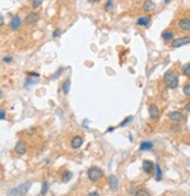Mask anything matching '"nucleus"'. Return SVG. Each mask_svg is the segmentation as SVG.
Returning a JSON list of instances; mask_svg holds the SVG:
<instances>
[{
	"instance_id": "obj_22",
	"label": "nucleus",
	"mask_w": 190,
	"mask_h": 196,
	"mask_svg": "<svg viewBox=\"0 0 190 196\" xmlns=\"http://www.w3.org/2000/svg\"><path fill=\"white\" fill-rule=\"evenodd\" d=\"M155 168H156V181H161L162 180V169L158 163L155 166Z\"/></svg>"
},
{
	"instance_id": "obj_34",
	"label": "nucleus",
	"mask_w": 190,
	"mask_h": 196,
	"mask_svg": "<svg viewBox=\"0 0 190 196\" xmlns=\"http://www.w3.org/2000/svg\"><path fill=\"white\" fill-rule=\"evenodd\" d=\"M89 195H90V196H98L99 192H98V191H93V192H89Z\"/></svg>"
},
{
	"instance_id": "obj_38",
	"label": "nucleus",
	"mask_w": 190,
	"mask_h": 196,
	"mask_svg": "<svg viewBox=\"0 0 190 196\" xmlns=\"http://www.w3.org/2000/svg\"><path fill=\"white\" fill-rule=\"evenodd\" d=\"M164 3H165V4H168V3H170V0H164Z\"/></svg>"
},
{
	"instance_id": "obj_8",
	"label": "nucleus",
	"mask_w": 190,
	"mask_h": 196,
	"mask_svg": "<svg viewBox=\"0 0 190 196\" xmlns=\"http://www.w3.org/2000/svg\"><path fill=\"white\" fill-rule=\"evenodd\" d=\"M148 113H149V116L151 118V119H154V120H156L157 118H158V115H160V109H158V107L156 106V105H150L149 107H148Z\"/></svg>"
},
{
	"instance_id": "obj_33",
	"label": "nucleus",
	"mask_w": 190,
	"mask_h": 196,
	"mask_svg": "<svg viewBox=\"0 0 190 196\" xmlns=\"http://www.w3.org/2000/svg\"><path fill=\"white\" fill-rule=\"evenodd\" d=\"M185 111H186V112H189V113H190V102H188V104H186V105H185Z\"/></svg>"
},
{
	"instance_id": "obj_13",
	"label": "nucleus",
	"mask_w": 190,
	"mask_h": 196,
	"mask_svg": "<svg viewBox=\"0 0 190 196\" xmlns=\"http://www.w3.org/2000/svg\"><path fill=\"white\" fill-rule=\"evenodd\" d=\"M151 23V18L149 16H146V17H141L137 19V25L139 26H142V27H148Z\"/></svg>"
},
{
	"instance_id": "obj_29",
	"label": "nucleus",
	"mask_w": 190,
	"mask_h": 196,
	"mask_svg": "<svg viewBox=\"0 0 190 196\" xmlns=\"http://www.w3.org/2000/svg\"><path fill=\"white\" fill-rule=\"evenodd\" d=\"M62 72H63V68H59V69L56 71V73H55V74H54L53 76H52V79H58V78L60 76V74H61Z\"/></svg>"
},
{
	"instance_id": "obj_31",
	"label": "nucleus",
	"mask_w": 190,
	"mask_h": 196,
	"mask_svg": "<svg viewBox=\"0 0 190 196\" xmlns=\"http://www.w3.org/2000/svg\"><path fill=\"white\" fill-rule=\"evenodd\" d=\"M11 61H12V58H10V56L3 59V62H5V63H8V62H11Z\"/></svg>"
},
{
	"instance_id": "obj_28",
	"label": "nucleus",
	"mask_w": 190,
	"mask_h": 196,
	"mask_svg": "<svg viewBox=\"0 0 190 196\" xmlns=\"http://www.w3.org/2000/svg\"><path fill=\"white\" fill-rule=\"evenodd\" d=\"M132 120H133V116H128V118H126V119H125V121H122V122H121V125H120V126H121V127H125V126H126V125H128Z\"/></svg>"
},
{
	"instance_id": "obj_20",
	"label": "nucleus",
	"mask_w": 190,
	"mask_h": 196,
	"mask_svg": "<svg viewBox=\"0 0 190 196\" xmlns=\"http://www.w3.org/2000/svg\"><path fill=\"white\" fill-rule=\"evenodd\" d=\"M133 195H137V196H149L150 194L143 189H136L133 191Z\"/></svg>"
},
{
	"instance_id": "obj_14",
	"label": "nucleus",
	"mask_w": 190,
	"mask_h": 196,
	"mask_svg": "<svg viewBox=\"0 0 190 196\" xmlns=\"http://www.w3.org/2000/svg\"><path fill=\"white\" fill-rule=\"evenodd\" d=\"M154 147V145L149 141H143L141 145H140V150L141 152H147V150H151Z\"/></svg>"
},
{
	"instance_id": "obj_10",
	"label": "nucleus",
	"mask_w": 190,
	"mask_h": 196,
	"mask_svg": "<svg viewBox=\"0 0 190 196\" xmlns=\"http://www.w3.org/2000/svg\"><path fill=\"white\" fill-rule=\"evenodd\" d=\"M154 168H155L154 162H151V161H149V160H144V161L142 162V169H143L144 173L150 174V173L154 170Z\"/></svg>"
},
{
	"instance_id": "obj_37",
	"label": "nucleus",
	"mask_w": 190,
	"mask_h": 196,
	"mask_svg": "<svg viewBox=\"0 0 190 196\" xmlns=\"http://www.w3.org/2000/svg\"><path fill=\"white\" fill-rule=\"evenodd\" d=\"M112 130H114V128H113V127H110V128L107 130V133H108V132H112Z\"/></svg>"
},
{
	"instance_id": "obj_4",
	"label": "nucleus",
	"mask_w": 190,
	"mask_h": 196,
	"mask_svg": "<svg viewBox=\"0 0 190 196\" xmlns=\"http://www.w3.org/2000/svg\"><path fill=\"white\" fill-rule=\"evenodd\" d=\"M20 26H21V19H20V17L19 16H14V17H12L11 18V20H10V23H8V27L12 30V31H18L19 28H20Z\"/></svg>"
},
{
	"instance_id": "obj_2",
	"label": "nucleus",
	"mask_w": 190,
	"mask_h": 196,
	"mask_svg": "<svg viewBox=\"0 0 190 196\" xmlns=\"http://www.w3.org/2000/svg\"><path fill=\"white\" fill-rule=\"evenodd\" d=\"M102 170L99 168V167H91V168H89L88 169V171H87V176H88V178L91 181V182H96V181H99L101 177H102Z\"/></svg>"
},
{
	"instance_id": "obj_21",
	"label": "nucleus",
	"mask_w": 190,
	"mask_h": 196,
	"mask_svg": "<svg viewBox=\"0 0 190 196\" xmlns=\"http://www.w3.org/2000/svg\"><path fill=\"white\" fill-rule=\"evenodd\" d=\"M177 86H178V78L175 76V78L170 81V83L168 85V87H169L170 89H175V88H177Z\"/></svg>"
},
{
	"instance_id": "obj_12",
	"label": "nucleus",
	"mask_w": 190,
	"mask_h": 196,
	"mask_svg": "<svg viewBox=\"0 0 190 196\" xmlns=\"http://www.w3.org/2000/svg\"><path fill=\"white\" fill-rule=\"evenodd\" d=\"M38 21H39V16H38L37 13H34V12L30 13V14L26 17V19H25V23H26L27 25H32V24H35V23H38Z\"/></svg>"
},
{
	"instance_id": "obj_5",
	"label": "nucleus",
	"mask_w": 190,
	"mask_h": 196,
	"mask_svg": "<svg viewBox=\"0 0 190 196\" xmlns=\"http://www.w3.org/2000/svg\"><path fill=\"white\" fill-rule=\"evenodd\" d=\"M14 150H15V153L19 154V155L25 154V153L27 152V143H26L25 141H18V142L15 143Z\"/></svg>"
},
{
	"instance_id": "obj_36",
	"label": "nucleus",
	"mask_w": 190,
	"mask_h": 196,
	"mask_svg": "<svg viewBox=\"0 0 190 196\" xmlns=\"http://www.w3.org/2000/svg\"><path fill=\"white\" fill-rule=\"evenodd\" d=\"M0 23H1V26L4 25V17L3 16H1V21H0Z\"/></svg>"
},
{
	"instance_id": "obj_39",
	"label": "nucleus",
	"mask_w": 190,
	"mask_h": 196,
	"mask_svg": "<svg viewBox=\"0 0 190 196\" xmlns=\"http://www.w3.org/2000/svg\"><path fill=\"white\" fill-rule=\"evenodd\" d=\"M60 1H66V0H60Z\"/></svg>"
},
{
	"instance_id": "obj_3",
	"label": "nucleus",
	"mask_w": 190,
	"mask_h": 196,
	"mask_svg": "<svg viewBox=\"0 0 190 196\" xmlns=\"http://www.w3.org/2000/svg\"><path fill=\"white\" fill-rule=\"evenodd\" d=\"M188 44H190V37H182V38L175 39L171 42V47L172 48H178V47H182V46L188 45Z\"/></svg>"
},
{
	"instance_id": "obj_18",
	"label": "nucleus",
	"mask_w": 190,
	"mask_h": 196,
	"mask_svg": "<svg viewBox=\"0 0 190 196\" xmlns=\"http://www.w3.org/2000/svg\"><path fill=\"white\" fill-rule=\"evenodd\" d=\"M172 38H174V32H171V31H165L162 33V39L164 41H170Z\"/></svg>"
},
{
	"instance_id": "obj_17",
	"label": "nucleus",
	"mask_w": 190,
	"mask_h": 196,
	"mask_svg": "<svg viewBox=\"0 0 190 196\" xmlns=\"http://www.w3.org/2000/svg\"><path fill=\"white\" fill-rule=\"evenodd\" d=\"M69 88H70V80L69 79H66L61 86V90L63 92V94H68L69 92Z\"/></svg>"
},
{
	"instance_id": "obj_24",
	"label": "nucleus",
	"mask_w": 190,
	"mask_h": 196,
	"mask_svg": "<svg viewBox=\"0 0 190 196\" xmlns=\"http://www.w3.org/2000/svg\"><path fill=\"white\" fill-rule=\"evenodd\" d=\"M48 190V183L47 182H44L42 183V187H41V191H40V195H45Z\"/></svg>"
},
{
	"instance_id": "obj_1",
	"label": "nucleus",
	"mask_w": 190,
	"mask_h": 196,
	"mask_svg": "<svg viewBox=\"0 0 190 196\" xmlns=\"http://www.w3.org/2000/svg\"><path fill=\"white\" fill-rule=\"evenodd\" d=\"M31 188V182H25V183H21L20 185L11 189L7 191V195L12 196V195H25Z\"/></svg>"
},
{
	"instance_id": "obj_35",
	"label": "nucleus",
	"mask_w": 190,
	"mask_h": 196,
	"mask_svg": "<svg viewBox=\"0 0 190 196\" xmlns=\"http://www.w3.org/2000/svg\"><path fill=\"white\" fill-rule=\"evenodd\" d=\"M89 3H99V1H101V0H88Z\"/></svg>"
},
{
	"instance_id": "obj_9",
	"label": "nucleus",
	"mask_w": 190,
	"mask_h": 196,
	"mask_svg": "<svg viewBox=\"0 0 190 196\" xmlns=\"http://www.w3.org/2000/svg\"><path fill=\"white\" fill-rule=\"evenodd\" d=\"M108 183H109V189L112 191H116L119 189V181L115 175H110L108 177Z\"/></svg>"
},
{
	"instance_id": "obj_26",
	"label": "nucleus",
	"mask_w": 190,
	"mask_h": 196,
	"mask_svg": "<svg viewBox=\"0 0 190 196\" xmlns=\"http://www.w3.org/2000/svg\"><path fill=\"white\" fill-rule=\"evenodd\" d=\"M183 94L185 96H190V85H185L183 87Z\"/></svg>"
},
{
	"instance_id": "obj_30",
	"label": "nucleus",
	"mask_w": 190,
	"mask_h": 196,
	"mask_svg": "<svg viewBox=\"0 0 190 196\" xmlns=\"http://www.w3.org/2000/svg\"><path fill=\"white\" fill-rule=\"evenodd\" d=\"M60 34H61V30H60V28H56V30H54V32H53V38H59Z\"/></svg>"
},
{
	"instance_id": "obj_6",
	"label": "nucleus",
	"mask_w": 190,
	"mask_h": 196,
	"mask_svg": "<svg viewBox=\"0 0 190 196\" xmlns=\"http://www.w3.org/2000/svg\"><path fill=\"white\" fill-rule=\"evenodd\" d=\"M178 28L181 31H184V32L190 31V19H188V18L179 19L178 20Z\"/></svg>"
},
{
	"instance_id": "obj_23",
	"label": "nucleus",
	"mask_w": 190,
	"mask_h": 196,
	"mask_svg": "<svg viewBox=\"0 0 190 196\" xmlns=\"http://www.w3.org/2000/svg\"><path fill=\"white\" fill-rule=\"evenodd\" d=\"M182 73H183V75H185V76L190 75V62L185 63V65L182 67Z\"/></svg>"
},
{
	"instance_id": "obj_15",
	"label": "nucleus",
	"mask_w": 190,
	"mask_h": 196,
	"mask_svg": "<svg viewBox=\"0 0 190 196\" xmlns=\"http://www.w3.org/2000/svg\"><path fill=\"white\" fill-rule=\"evenodd\" d=\"M155 8V4L151 1V0H147V1L143 4V11L144 12H151Z\"/></svg>"
},
{
	"instance_id": "obj_25",
	"label": "nucleus",
	"mask_w": 190,
	"mask_h": 196,
	"mask_svg": "<svg viewBox=\"0 0 190 196\" xmlns=\"http://www.w3.org/2000/svg\"><path fill=\"white\" fill-rule=\"evenodd\" d=\"M41 4H42V0H33V1H32V7L33 8H38V7L41 6Z\"/></svg>"
},
{
	"instance_id": "obj_27",
	"label": "nucleus",
	"mask_w": 190,
	"mask_h": 196,
	"mask_svg": "<svg viewBox=\"0 0 190 196\" xmlns=\"http://www.w3.org/2000/svg\"><path fill=\"white\" fill-rule=\"evenodd\" d=\"M113 8V0H108V1L106 3V5H105V10L106 11H109V10H112Z\"/></svg>"
},
{
	"instance_id": "obj_16",
	"label": "nucleus",
	"mask_w": 190,
	"mask_h": 196,
	"mask_svg": "<svg viewBox=\"0 0 190 196\" xmlns=\"http://www.w3.org/2000/svg\"><path fill=\"white\" fill-rule=\"evenodd\" d=\"M175 76H176V75L174 74V72H172L171 69H169L168 72H165V74H164V81H165V83H167V85H169V83H170V81H171Z\"/></svg>"
},
{
	"instance_id": "obj_11",
	"label": "nucleus",
	"mask_w": 190,
	"mask_h": 196,
	"mask_svg": "<svg viewBox=\"0 0 190 196\" xmlns=\"http://www.w3.org/2000/svg\"><path fill=\"white\" fill-rule=\"evenodd\" d=\"M168 118H169L172 122H181V121L184 119V115H183L181 112H171V113H169Z\"/></svg>"
},
{
	"instance_id": "obj_19",
	"label": "nucleus",
	"mask_w": 190,
	"mask_h": 196,
	"mask_svg": "<svg viewBox=\"0 0 190 196\" xmlns=\"http://www.w3.org/2000/svg\"><path fill=\"white\" fill-rule=\"evenodd\" d=\"M72 176H73V173L69 171V170H66V171L63 173L62 177H61V181H62L63 183H67V182H69V180L72 178Z\"/></svg>"
},
{
	"instance_id": "obj_7",
	"label": "nucleus",
	"mask_w": 190,
	"mask_h": 196,
	"mask_svg": "<svg viewBox=\"0 0 190 196\" xmlns=\"http://www.w3.org/2000/svg\"><path fill=\"white\" fill-rule=\"evenodd\" d=\"M82 145H83V137L80 136V135L74 136L70 141V146H72L73 149H79V148H81Z\"/></svg>"
},
{
	"instance_id": "obj_32",
	"label": "nucleus",
	"mask_w": 190,
	"mask_h": 196,
	"mask_svg": "<svg viewBox=\"0 0 190 196\" xmlns=\"http://www.w3.org/2000/svg\"><path fill=\"white\" fill-rule=\"evenodd\" d=\"M0 119L1 120H5V109L1 108V114H0Z\"/></svg>"
}]
</instances>
